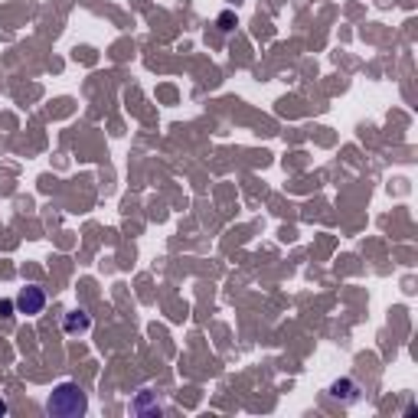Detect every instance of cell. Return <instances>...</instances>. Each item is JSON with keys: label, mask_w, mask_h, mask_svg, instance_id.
<instances>
[{"label": "cell", "mask_w": 418, "mask_h": 418, "mask_svg": "<svg viewBox=\"0 0 418 418\" xmlns=\"http://www.w3.org/2000/svg\"><path fill=\"white\" fill-rule=\"evenodd\" d=\"M333 396H337V399H346V402H356L360 399V396H356V386H353L350 379H343V382H337V386H333Z\"/></svg>", "instance_id": "277c9868"}, {"label": "cell", "mask_w": 418, "mask_h": 418, "mask_svg": "<svg viewBox=\"0 0 418 418\" xmlns=\"http://www.w3.org/2000/svg\"><path fill=\"white\" fill-rule=\"evenodd\" d=\"M0 415H7V402H0Z\"/></svg>", "instance_id": "5b68a950"}, {"label": "cell", "mask_w": 418, "mask_h": 418, "mask_svg": "<svg viewBox=\"0 0 418 418\" xmlns=\"http://www.w3.org/2000/svg\"><path fill=\"white\" fill-rule=\"evenodd\" d=\"M13 304H17L20 314H29V317H33V314L43 311V304H46V295H43V288L29 285V288H23V291L13 297Z\"/></svg>", "instance_id": "7a4b0ae2"}, {"label": "cell", "mask_w": 418, "mask_h": 418, "mask_svg": "<svg viewBox=\"0 0 418 418\" xmlns=\"http://www.w3.org/2000/svg\"><path fill=\"white\" fill-rule=\"evenodd\" d=\"M62 327H66L69 337H76V333H88V327H92V317H88L86 311H69L66 321H62Z\"/></svg>", "instance_id": "3957f363"}, {"label": "cell", "mask_w": 418, "mask_h": 418, "mask_svg": "<svg viewBox=\"0 0 418 418\" xmlns=\"http://www.w3.org/2000/svg\"><path fill=\"white\" fill-rule=\"evenodd\" d=\"M46 412L56 418H79L88 412V399L76 382H62V386H56L53 396H49Z\"/></svg>", "instance_id": "6da1fadb"}]
</instances>
